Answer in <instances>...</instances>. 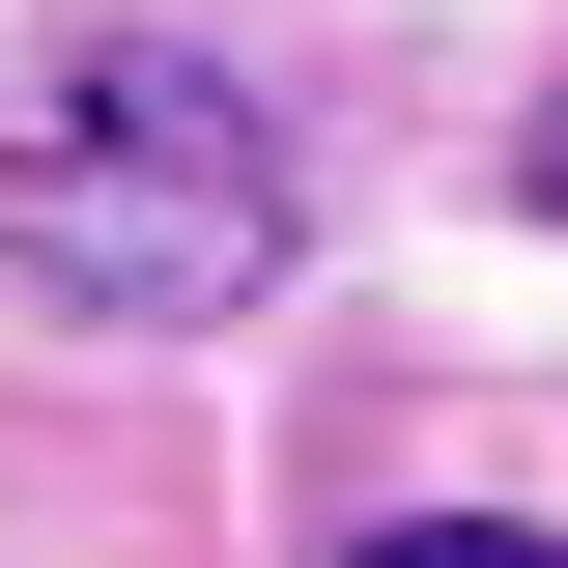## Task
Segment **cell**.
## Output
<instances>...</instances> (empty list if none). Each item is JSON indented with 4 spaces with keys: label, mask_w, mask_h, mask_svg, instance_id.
Segmentation results:
<instances>
[{
    "label": "cell",
    "mask_w": 568,
    "mask_h": 568,
    "mask_svg": "<svg viewBox=\"0 0 568 568\" xmlns=\"http://www.w3.org/2000/svg\"><path fill=\"white\" fill-rule=\"evenodd\" d=\"M0 256L58 284V313H114V342H171V313H256L284 284V142L227 58H85L58 114L0 142Z\"/></svg>",
    "instance_id": "cell-1"
},
{
    "label": "cell",
    "mask_w": 568,
    "mask_h": 568,
    "mask_svg": "<svg viewBox=\"0 0 568 568\" xmlns=\"http://www.w3.org/2000/svg\"><path fill=\"white\" fill-rule=\"evenodd\" d=\"M342 568H568V540H484V511H426V540H342Z\"/></svg>",
    "instance_id": "cell-2"
},
{
    "label": "cell",
    "mask_w": 568,
    "mask_h": 568,
    "mask_svg": "<svg viewBox=\"0 0 568 568\" xmlns=\"http://www.w3.org/2000/svg\"><path fill=\"white\" fill-rule=\"evenodd\" d=\"M540 200H568V114H540Z\"/></svg>",
    "instance_id": "cell-3"
}]
</instances>
